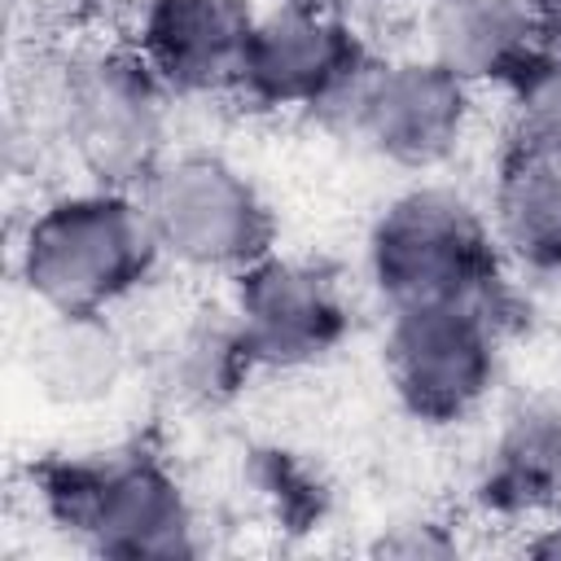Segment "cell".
<instances>
[{
    "mask_svg": "<svg viewBox=\"0 0 561 561\" xmlns=\"http://www.w3.org/2000/svg\"><path fill=\"white\" fill-rule=\"evenodd\" d=\"M101 0H13L18 13H26L35 26H75L83 22Z\"/></svg>",
    "mask_w": 561,
    "mask_h": 561,
    "instance_id": "obj_19",
    "label": "cell"
},
{
    "mask_svg": "<svg viewBox=\"0 0 561 561\" xmlns=\"http://www.w3.org/2000/svg\"><path fill=\"white\" fill-rule=\"evenodd\" d=\"M364 61V48L333 13L272 9L267 18L254 22L241 88L263 105L320 110Z\"/></svg>",
    "mask_w": 561,
    "mask_h": 561,
    "instance_id": "obj_9",
    "label": "cell"
},
{
    "mask_svg": "<svg viewBox=\"0 0 561 561\" xmlns=\"http://www.w3.org/2000/svg\"><path fill=\"white\" fill-rule=\"evenodd\" d=\"M543 53H561V0H526Z\"/></svg>",
    "mask_w": 561,
    "mask_h": 561,
    "instance_id": "obj_20",
    "label": "cell"
},
{
    "mask_svg": "<svg viewBox=\"0 0 561 561\" xmlns=\"http://www.w3.org/2000/svg\"><path fill=\"white\" fill-rule=\"evenodd\" d=\"M158 259L145 206L118 188L44 206L22 237V280L48 311H105L131 294Z\"/></svg>",
    "mask_w": 561,
    "mask_h": 561,
    "instance_id": "obj_1",
    "label": "cell"
},
{
    "mask_svg": "<svg viewBox=\"0 0 561 561\" xmlns=\"http://www.w3.org/2000/svg\"><path fill=\"white\" fill-rule=\"evenodd\" d=\"M158 250L206 272H245L267 259L272 210L254 184L215 153L158 162L140 193Z\"/></svg>",
    "mask_w": 561,
    "mask_h": 561,
    "instance_id": "obj_4",
    "label": "cell"
},
{
    "mask_svg": "<svg viewBox=\"0 0 561 561\" xmlns=\"http://www.w3.org/2000/svg\"><path fill=\"white\" fill-rule=\"evenodd\" d=\"M254 22L245 0H145L136 53L162 88L210 92L241 83Z\"/></svg>",
    "mask_w": 561,
    "mask_h": 561,
    "instance_id": "obj_10",
    "label": "cell"
},
{
    "mask_svg": "<svg viewBox=\"0 0 561 561\" xmlns=\"http://www.w3.org/2000/svg\"><path fill=\"white\" fill-rule=\"evenodd\" d=\"M39 500L57 526L105 557H193V513L180 482L145 451L53 460L39 469Z\"/></svg>",
    "mask_w": 561,
    "mask_h": 561,
    "instance_id": "obj_2",
    "label": "cell"
},
{
    "mask_svg": "<svg viewBox=\"0 0 561 561\" xmlns=\"http://www.w3.org/2000/svg\"><path fill=\"white\" fill-rule=\"evenodd\" d=\"M517 145L561 162V53H535L513 75Z\"/></svg>",
    "mask_w": 561,
    "mask_h": 561,
    "instance_id": "obj_16",
    "label": "cell"
},
{
    "mask_svg": "<svg viewBox=\"0 0 561 561\" xmlns=\"http://www.w3.org/2000/svg\"><path fill=\"white\" fill-rule=\"evenodd\" d=\"M368 267L394 311L430 302H486L500 259L478 210L451 188H412L394 197L373 237Z\"/></svg>",
    "mask_w": 561,
    "mask_h": 561,
    "instance_id": "obj_3",
    "label": "cell"
},
{
    "mask_svg": "<svg viewBox=\"0 0 561 561\" xmlns=\"http://www.w3.org/2000/svg\"><path fill=\"white\" fill-rule=\"evenodd\" d=\"M245 364H254V359L237 333V320L232 324H193L171 355V377L180 381L184 394L215 399V394L232 390V381Z\"/></svg>",
    "mask_w": 561,
    "mask_h": 561,
    "instance_id": "obj_15",
    "label": "cell"
},
{
    "mask_svg": "<svg viewBox=\"0 0 561 561\" xmlns=\"http://www.w3.org/2000/svg\"><path fill=\"white\" fill-rule=\"evenodd\" d=\"M259 486H263V495L276 504V513H280L285 522L316 513V482H311L298 465H289L280 451H267V456H263Z\"/></svg>",
    "mask_w": 561,
    "mask_h": 561,
    "instance_id": "obj_17",
    "label": "cell"
},
{
    "mask_svg": "<svg viewBox=\"0 0 561 561\" xmlns=\"http://www.w3.org/2000/svg\"><path fill=\"white\" fill-rule=\"evenodd\" d=\"M57 127L101 184H145L162 153V79L140 53L75 57L57 83Z\"/></svg>",
    "mask_w": 561,
    "mask_h": 561,
    "instance_id": "obj_5",
    "label": "cell"
},
{
    "mask_svg": "<svg viewBox=\"0 0 561 561\" xmlns=\"http://www.w3.org/2000/svg\"><path fill=\"white\" fill-rule=\"evenodd\" d=\"M386 364L421 421L465 416L495 377V320L486 302H430L394 311Z\"/></svg>",
    "mask_w": 561,
    "mask_h": 561,
    "instance_id": "obj_7",
    "label": "cell"
},
{
    "mask_svg": "<svg viewBox=\"0 0 561 561\" xmlns=\"http://www.w3.org/2000/svg\"><path fill=\"white\" fill-rule=\"evenodd\" d=\"M237 333L254 364H311L346 333V307L329 272L298 259H259L237 272Z\"/></svg>",
    "mask_w": 561,
    "mask_h": 561,
    "instance_id": "obj_8",
    "label": "cell"
},
{
    "mask_svg": "<svg viewBox=\"0 0 561 561\" xmlns=\"http://www.w3.org/2000/svg\"><path fill=\"white\" fill-rule=\"evenodd\" d=\"M31 373L48 399L92 403L114 390L123 373V346L101 311H53L31 342Z\"/></svg>",
    "mask_w": 561,
    "mask_h": 561,
    "instance_id": "obj_14",
    "label": "cell"
},
{
    "mask_svg": "<svg viewBox=\"0 0 561 561\" xmlns=\"http://www.w3.org/2000/svg\"><path fill=\"white\" fill-rule=\"evenodd\" d=\"M320 114L399 167H434L465 131L469 83L443 70L434 57L394 66L364 61L320 105Z\"/></svg>",
    "mask_w": 561,
    "mask_h": 561,
    "instance_id": "obj_6",
    "label": "cell"
},
{
    "mask_svg": "<svg viewBox=\"0 0 561 561\" xmlns=\"http://www.w3.org/2000/svg\"><path fill=\"white\" fill-rule=\"evenodd\" d=\"M478 500L500 517H526L561 500V412L517 408L486 460Z\"/></svg>",
    "mask_w": 561,
    "mask_h": 561,
    "instance_id": "obj_12",
    "label": "cell"
},
{
    "mask_svg": "<svg viewBox=\"0 0 561 561\" xmlns=\"http://www.w3.org/2000/svg\"><path fill=\"white\" fill-rule=\"evenodd\" d=\"M430 57L465 83L513 79L535 53V22L526 0H430Z\"/></svg>",
    "mask_w": 561,
    "mask_h": 561,
    "instance_id": "obj_11",
    "label": "cell"
},
{
    "mask_svg": "<svg viewBox=\"0 0 561 561\" xmlns=\"http://www.w3.org/2000/svg\"><path fill=\"white\" fill-rule=\"evenodd\" d=\"M381 552H394V557H443L451 552V539L438 535V526H399L394 535L381 539Z\"/></svg>",
    "mask_w": 561,
    "mask_h": 561,
    "instance_id": "obj_18",
    "label": "cell"
},
{
    "mask_svg": "<svg viewBox=\"0 0 561 561\" xmlns=\"http://www.w3.org/2000/svg\"><path fill=\"white\" fill-rule=\"evenodd\" d=\"M276 9H289V13H333L342 0H272Z\"/></svg>",
    "mask_w": 561,
    "mask_h": 561,
    "instance_id": "obj_21",
    "label": "cell"
},
{
    "mask_svg": "<svg viewBox=\"0 0 561 561\" xmlns=\"http://www.w3.org/2000/svg\"><path fill=\"white\" fill-rule=\"evenodd\" d=\"M495 241L530 272H561V162L513 145L491 202Z\"/></svg>",
    "mask_w": 561,
    "mask_h": 561,
    "instance_id": "obj_13",
    "label": "cell"
}]
</instances>
